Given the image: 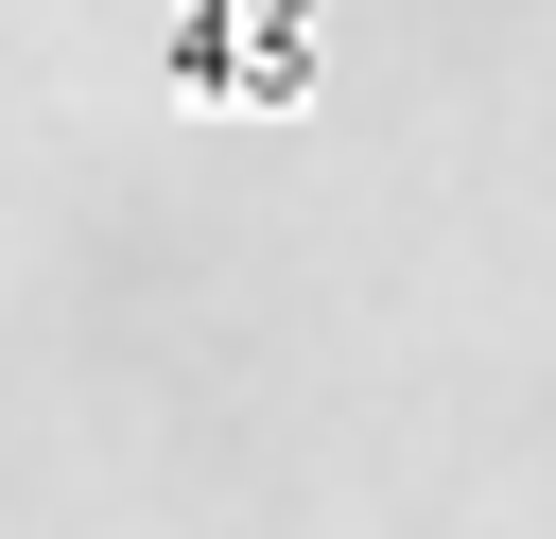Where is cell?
Instances as JSON below:
<instances>
[{"label":"cell","instance_id":"obj_1","mask_svg":"<svg viewBox=\"0 0 556 539\" xmlns=\"http://www.w3.org/2000/svg\"><path fill=\"white\" fill-rule=\"evenodd\" d=\"M174 104H226V122H295L313 104V17L295 0H191L174 52H156Z\"/></svg>","mask_w":556,"mask_h":539}]
</instances>
